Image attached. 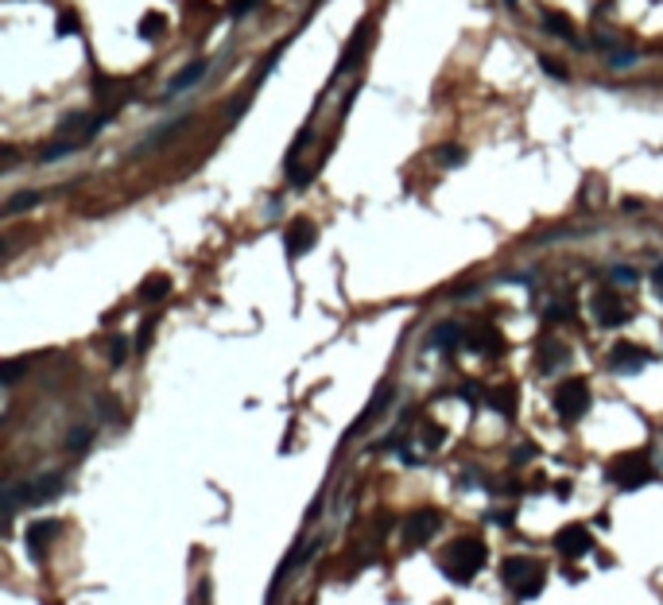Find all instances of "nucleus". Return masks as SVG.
Here are the masks:
<instances>
[{
  "label": "nucleus",
  "instance_id": "obj_13",
  "mask_svg": "<svg viewBox=\"0 0 663 605\" xmlns=\"http://www.w3.org/2000/svg\"><path fill=\"white\" fill-rule=\"evenodd\" d=\"M206 70H210V62H206V59H198L194 66H186L183 74H179L175 82H171V93H183L186 86H198V82H202V74H206Z\"/></svg>",
  "mask_w": 663,
  "mask_h": 605
},
{
  "label": "nucleus",
  "instance_id": "obj_20",
  "mask_svg": "<svg viewBox=\"0 0 663 605\" xmlns=\"http://www.w3.org/2000/svg\"><path fill=\"white\" fill-rule=\"evenodd\" d=\"M89 439H93V435H89V427H74V431H70V439H66V450L82 454V450L89 446Z\"/></svg>",
  "mask_w": 663,
  "mask_h": 605
},
{
  "label": "nucleus",
  "instance_id": "obj_9",
  "mask_svg": "<svg viewBox=\"0 0 663 605\" xmlns=\"http://www.w3.org/2000/svg\"><path fill=\"white\" fill-rule=\"evenodd\" d=\"M59 527H62L59 520H39V524L28 527V551H31V559H43V555H47V547L55 543Z\"/></svg>",
  "mask_w": 663,
  "mask_h": 605
},
{
  "label": "nucleus",
  "instance_id": "obj_26",
  "mask_svg": "<svg viewBox=\"0 0 663 605\" xmlns=\"http://www.w3.org/2000/svg\"><path fill=\"white\" fill-rule=\"evenodd\" d=\"M152 330H156V318H144V326H140V338H136L140 350H147V342H152Z\"/></svg>",
  "mask_w": 663,
  "mask_h": 605
},
{
  "label": "nucleus",
  "instance_id": "obj_5",
  "mask_svg": "<svg viewBox=\"0 0 663 605\" xmlns=\"http://www.w3.org/2000/svg\"><path fill=\"white\" fill-rule=\"evenodd\" d=\"M435 527H439V512L435 508H419V512H411L403 520V543L408 547H419L435 536Z\"/></svg>",
  "mask_w": 663,
  "mask_h": 605
},
{
  "label": "nucleus",
  "instance_id": "obj_16",
  "mask_svg": "<svg viewBox=\"0 0 663 605\" xmlns=\"http://www.w3.org/2000/svg\"><path fill=\"white\" fill-rule=\"evenodd\" d=\"M543 24H547V31H551V35H563V39H578V35H574V24L566 20V16H555V12H547Z\"/></svg>",
  "mask_w": 663,
  "mask_h": 605
},
{
  "label": "nucleus",
  "instance_id": "obj_3",
  "mask_svg": "<svg viewBox=\"0 0 663 605\" xmlns=\"http://www.w3.org/2000/svg\"><path fill=\"white\" fill-rule=\"evenodd\" d=\"M655 478L652 469V458L648 454H640V450H633V454H621V458L609 462V481L621 489H640L648 485V481Z\"/></svg>",
  "mask_w": 663,
  "mask_h": 605
},
{
  "label": "nucleus",
  "instance_id": "obj_23",
  "mask_svg": "<svg viewBox=\"0 0 663 605\" xmlns=\"http://www.w3.org/2000/svg\"><path fill=\"white\" fill-rule=\"evenodd\" d=\"M256 4H260V0H229V16H233V20H241L244 12H253Z\"/></svg>",
  "mask_w": 663,
  "mask_h": 605
},
{
  "label": "nucleus",
  "instance_id": "obj_8",
  "mask_svg": "<svg viewBox=\"0 0 663 605\" xmlns=\"http://www.w3.org/2000/svg\"><path fill=\"white\" fill-rule=\"evenodd\" d=\"M318 241V233H314V225L307 222V217H299V222L287 225V233H283V244H287V256H302L311 244Z\"/></svg>",
  "mask_w": 663,
  "mask_h": 605
},
{
  "label": "nucleus",
  "instance_id": "obj_25",
  "mask_svg": "<svg viewBox=\"0 0 663 605\" xmlns=\"http://www.w3.org/2000/svg\"><path fill=\"white\" fill-rule=\"evenodd\" d=\"M439 159H446L450 167H458V163H466V152H462V147H439Z\"/></svg>",
  "mask_w": 663,
  "mask_h": 605
},
{
  "label": "nucleus",
  "instance_id": "obj_27",
  "mask_svg": "<svg viewBox=\"0 0 663 605\" xmlns=\"http://www.w3.org/2000/svg\"><path fill=\"white\" fill-rule=\"evenodd\" d=\"M613 276H617V280H621V283H633V280H636V272H633V268H617Z\"/></svg>",
  "mask_w": 663,
  "mask_h": 605
},
{
  "label": "nucleus",
  "instance_id": "obj_17",
  "mask_svg": "<svg viewBox=\"0 0 663 605\" xmlns=\"http://www.w3.org/2000/svg\"><path fill=\"white\" fill-rule=\"evenodd\" d=\"M458 338H466V334H462V330H458V326H454V323H442L439 330L430 334V342L439 345V350H450V345L458 342Z\"/></svg>",
  "mask_w": 663,
  "mask_h": 605
},
{
  "label": "nucleus",
  "instance_id": "obj_4",
  "mask_svg": "<svg viewBox=\"0 0 663 605\" xmlns=\"http://www.w3.org/2000/svg\"><path fill=\"white\" fill-rule=\"evenodd\" d=\"M551 404H555V411H558V419H566V423H574V419H582L585 411H590V384L585 381H563L555 388V396H551Z\"/></svg>",
  "mask_w": 663,
  "mask_h": 605
},
{
  "label": "nucleus",
  "instance_id": "obj_2",
  "mask_svg": "<svg viewBox=\"0 0 663 605\" xmlns=\"http://www.w3.org/2000/svg\"><path fill=\"white\" fill-rule=\"evenodd\" d=\"M62 489H66V478H62V473H43V478H35V481H24V485H16L8 493V512H16V508H24V505L55 500Z\"/></svg>",
  "mask_w": 663,
  "mask_h": 605
},
{
  "label": "nucleus",
  "instance_id": "obj_10",
  "mask_svg": "<svg viewBox=\"0 0 663 605\" xmlns=\"http://www.w3.org/2000/svg\"><path fill=\"white\" fill-rule=\"evenodd\" d=\"M609 365H613L617 372H636V369H644L648 365V353L644 350H636V345H617L613 350V357H609Z\"/></svg>",
  "mask_w": 663,
  "mask_h": 605
},
{
  "label": "nucleus",
  "instance_id": "obj_7",
  "mask_svg": "<svg viewBox=\"0 0 663 605\" xmlns=\"http://www.w3.org/2000/svg\"><path fill=\"white\" fill-rule=\"evenodd\" d=\"M555 547L563 551V555L578 559V555H585V551L594 547V536H590V527H585V524H570V527H563V532L555 536Z\"/></svg>",
  "mask_w": 663,
  "mask_h": 605
},
{
  "label": "nucleus",
  "instance_id": "obj_12",
  "mask_svg": "<svg viewBox=\"0 0 663 605\" xmlns=\"http://www.w3.org/2000/svg\"><path fill=\"white\" fill-rule=\"evenodd\" d=\"M462 342H469L473 350H489V353H493V350H500V342H505V338H500L493 326H478V330H469Z\"/></svg>",
  "mask_w": 663,
  "mask_h": 605
},
{
  "label": "nucleus",
  "instance_id": "obj_1",
  "mask_svg": "<svg viewBox=\"0 0 663 605\" xmlns=\"http://www.w3.org/2000/svg\"><path fill=\"white\" fill-rule=\"evenodd\" d=\"M485 559H489V551L478 536L454 539V543L446 547V555H442V570H446L450 582H473V575L485 566Z\"/></svg>",
  "mask_w": 663,
  "mask_h": 605
},
{
  "label": "nucleus",
  "instance_id": "obj_28",
  "mask_svg": "<svg viewBox=\"0 0 663 605\" xmlns=\"http://www.w3.org/2000/svg\"><path fill=\"white\" fill-rule=\"evenodd\" d=\"M206 597H210V586L202 582V586H198V597H194V605H206Z\"/></svg>",
  "mask_w": 663,
  "mask_h": 605
},
{
  "label": "nucleus",
  "instance_id": "obj_22",
  "mask_svg": "<svg viewBox=\"0 0 663 605\" xmlns=\"http://www.w3.org/2000/svg\"><path fill=\"white\" fill-rule=\"evenodd\" d=\"M125 357H128V338H113V345H109V361L125 365Z\"/></svg>",
  "mask_w": 663,
  "mask_h": 605
},
{
  "label": "nucleus",
  "instance_id": "obj_24",
  "mask_svg": "<svg viewBox=\"0 0 663 605\" xmlns=\"http://www.w3.org/2000/svg\"><path fill=\"white\" fill-rule=\"evenodd\" d=\"M539 62H543V70H547V74H551V78H558V82H566V78H570V74H566V66H563V62L547 59V55H543V59H539Z\"/></svg>",
  "mask_w": 663,
  "mask_h": 605
},
{
  "label": "nucleus",
  "instance_id": "obj_21",
  "mask_svg": "<svg viewBox=\"0 0 663 605\" xmlns=\"http://www.w3.org/2000/svg\"><path fill=\"white\" fill-rule=\"evenodd\" d=\"M78 28H82V24H78V16H74V12H62L59 24H55V31H59V35H74Z\"/></svg>",
  "mask_w": 663,
  "mask_h": 605
},
{
  "label": "nucleus",
  "instance_id": "obj_15",
  "mask_svg": "<svg viewBox=\"0 0 663 605\" xmlns=\"http://www.w3.org/2000/svg\"><path fill=\"white\" fill-rule=\"evenodd\" d=\"M43 195L39 190H20V195H12L8 206H4V214H20V210H28V206H39Z\"/></svg>",
  "mask_w": 663,
  "mask_h": 605
},
{
  "label": "nucleus",
  "instance_id": "obj_29",
  "mask_svg": "<svg viewBox=\"0 0 663 605\" xmlns=\"http://www.w3.org/2000/svg\"><path fill=\"white\" fill-rule=\"evenodd\" d=\"M655 283H660V287H663V264H660V268H655Z\"/></svg>",
  "mask_w": 663,
  "mask_h": 605
},
{
  "label": "nucleus",
  "instance_id": "obj_18",
  "mask_svg": "<svg viewBox=\"0 0 663 605\" xmlns=\"http://www.w3.org/2000/svg\"><path fill=\"white\" fill-rule=\"evenodd\" d=\"M163 28H167V20H163V16H156V12H147L144 20H140V35H144V39H159Z\"/></svg>",
  "mask_w": 663,
  "mask_h": 605
},
{
  "label": "nucleus",
  "instance_id": "obj_14",
  "mask_svg": "<svg viewBox=\"0 0 663 605\" xmlns=\"http://www.w3.org/2000/svg\"><path fill=\"white\" fill-rule=\"evenodd\" d=\"M167 291H171V280H167V276H147V283L140 287V299L156 302V299H163Z\"/></svg>",
  "mask_w": 663,
  "mask_h": 605
},
{
  "label": "nucleus",
  "instance_id": "obj_30",
  "mask_svg": "<svg viewBox=\"0 0 663 605\" xmlns=\"http://www.w3.org/2000/svg\"><path fill=\"white\" fill-rule=\"evenodd\" d=\"M508 4H516V0H508Z\"/></svg>",
  "mask_w": 663,
  "mask_h": 605
},
{
  "label": "nucleus",
  "instance_id": "obj_6",
  "mask_svg": "<svg viewBox=\"0 0 663 605\" xmlns=\"http://www.w3.org/2000/svg\"><path fill=\"white\" fill-rule=\"evenodd\" d=\"M590 307H594V314H597V323H601V326H621V323H628V307H624L621 295H613V291H597Z\"/></svg>",
  "mask_w": 663,
  "mask_h": 605
},
{
  "label": "nucleus",
  "instance_id": "obj_11",
  "mask_svg": "<svg viewBox=\"0 0 663 605\" xmlns=\"http://www.w3.org/2000/svg\"><path fill=\"white\" fill-rule=\"evenodd\" d=\"M369 28H372L369 20H361V24H357V31L349 35V47H345V55L338 59V70H334V74H345V70H349L353 62H357V59L365 55V35H369Z\"/></svg>",
  "mask_w": 663,
  "mask_h": 605
},
{
  "label": "nucleus",
  "instance_id": "obj_19",
  "mask_svg": "<svg viewBox=\"0 0 663 605\" xmlns=\"http://www.w3.org/2000/svg\"><path fill=\"white\" fill-rule=\"evenodd\" d=\"M392 400V388H388V384H384V388L381 392H376V400H372L369 404V408H365V415H361V423H369L372 419V415H381V411H384V404H388ZM361 423H357V427H361Z\"/></svg>",
  "mask_w": 663,
  "mask_h": 605
}]
</instances>
